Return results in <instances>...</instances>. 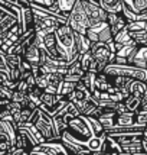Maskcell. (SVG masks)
<instances>
[{
  "mask_svg": "<svg viewBox=\"0 0 147 155\" xmlns=\"http://www.w3.org/2000/svg\"><path fill=\"white\" fill-rule=\"evenodd\" d=\"M127 64L141 70H147V47L137 45L127 57Z\"/></svg>",
  "mask_w": 147,
  "mask_h": 155,
  "instance_id": "obj_5",
  "label": "cell"
},
{
  "mask_svg": "<svg viewBox=\"0 0 147 155\" xmlns=\"http://www.w3.org/2000/svg\"><path fill=\"white\" fill-rule=\"evenodd\" d=\"M29 3L36 5V6L45 7V9H52L56 5V0H27Z\"/></svg>",
  "mask_w": 147,
  "mask_h": 155,
  "instance_id": "obj_19",
  "label": "cell"
},
{
  "mask_svg": "<svg viewBox=\"0 0 147 155\" xmlns=\"http://www.w3.org/2000/svg\"><path fill=\"white\" fill-rule=\"evenodd\" d=\"M22 60L23 57L22 55H14V54H6L3 62L6 64L10 70H14V68H20V64H22Z\"/></svg>",
  "mask_w": 147,
  "mask_h": 155,
  "instance_id": "obj_12",
  "label": "cell"
},
{
  "mask_svg": "<svg viewBox=\"0 0 147 155\" xmlns=\"http://www.w3.org/2000/svg\"><path fill=\"white\" fill-rule=\"evenodd\" d=\"M81 67H82V70H84V73H88L89 71V67H91V64H92V54L88 51V52H85V54L81 55Z\"/></svg>",
  "mask_w": 147,
  "mask_h": 155,
  "instance_id": "obj_17",
  "label": "cell"
},
{
  "mask_svg": "<svg viewBox=\"0 0 147 155\" xmlns=\"http://www.w3.org/2000/svg\"><path fill=\"white\" fill-rule=\"evenodd\" d=\"M124 104H126V107H127L128 112L137 113V112L141 109V99L140 97H137V96L130 94L124 99Z\"/></svg>",
  "mask_w": 147,
  "mask_h": 155,
  "instance_id": "obj_10",
  "label": "cell"
},
{
  "mask_svg": "<svg viewBox=\"0 0 147 155\" xmlns=\"http://www.w3.org/2000/svg\"><path fill=\"white\" fill-rule=\"evenodd\" d=\"M68 25L72 28L77 34L87 35V31L91 28V23H89L87 12L84 9L82 0H77L75 2V5L71 9L69 16H68Z\"/></svg>",
  "mask_w": 147,
  "mask_h": 155,
  "instance_id": "obj_2",
  "label": "cell"
},
{
  "mask_svg": "<svg viewBox=\"0 0 147 155\" xmlns=\"http://www.w3.org/2000/svg\"><path fill=\"white\" fill-rule=\"evenodd\" d=\"M108 65V61H101V60H94L91 67H89V73L92 74H101L105 71V68Z\"/></svg>",
  "mask_w": 147,
  "mask_h": 155,
  "instance_id": "obj_13",
  "label": "cell"
},
{
  "mask_svg": "<svg viewBox=\"0 0 147 155\" xmlns=\"http://www.w3.org/2000/svg\"><path fill=\"white\" fill-rule=\"evenodd\" d=\"M40 55H42V49L39 47H36L33 44H30L26 48L25 54H23V60L27 61L32 68L33 67H40Z\"/></svg>",
  "mask_w": 147,
  "mask_h": 155,
  "instance_id": "obj_6",
  "label": "cell"
},
{
  "mask_svg": "<svg viewBox=\"0 0 147 155\" xmlns=\"http://www.w3.org/2000/svg\"><path fill=\"white\" fill-rule=\"evenodd\" d=\"M130 42H133V38H131V34H130V31H128L127 28L120 31L118 34L114 36V44H118L121 47H126Z\"/></svg>",
  "mask_w": 147,
  "mask_h": 155,
  "instance_id": "obj_11",
  "label": "cell"
},
{
  "mask_svg": "<svg viewBox=\"0 0 147 155\" xmlns=\"http://www.w3.org/2000/svg\"><path fill=\"white\" fill-rule=\"evenodd\" d=\"M127 29L130 32H139V31H147V20L141 19V20H134L130 22L127 25Z\"/></svg>",
  "mask_w": 147,
  "mask_h": 155,
  "instance_id": "obj_14",
  "label": "cell"
},
{
  "mask_svg": "<svg viewBox=\"0 0 147 155\" xmlns=\"http://www.w3.org/2000/svg\"><path fill=\"white\" fill-rule=\"evenodd\" d=\"M7 15H9V12H7V9L5 6H3V5H2V3H0V22H2V20L5 19V18H6ZM12 15V13H10Z\"/></svg>",
  "mask_w": 147,
  "mask_h": 155,
  "instance_id": "obj_22",
  "label": "cell"
},
{
  "mask_svg": "<svg viewBox=\"0 0 147 155\" xmlns=\"http://www.w3.org/2000/svg\"><path fill=\"white\" fill-rule=\"evenodd\" d=\"M131 126H137L136 125V113L127 112V113H123V115H117L115 128H131Z\"/></svg>",
  "mask_w": 147,
  "mask_h": 155,
  "instance_id": "obj_7",
  "label": "cell"
},
{
  "mask_svg": "<svg viewBox=\"0 0 147 155\" xmlns=\"http://www.w3.org/2000/svg\"><path fill=\"white\" fill-rule=\"evenodd\" d=\"M146 91H147V83L146 81L133 80L131 84H130V87H128V93H130V94L137 96V97H140V99Z\"/></svg>",
  "mask_w": 147,
  "mask_h": 155,
  "instance_id": "obj_9",
  "label": "cell"
},
{
  "mask_svg": "<svg viewBox=\"0 0 147 155\" xmlns=\"http://www.w3.org/2000/svg\"><path fill=\"white\" fill-rule=\"evenodd\" d=\"M82 5H84V9L87 12L91 26L102 23V22H107L108 12L98 5V2H95V0H82Z\"/></svg>",
  "mask_w": 147,
  "mask_h": 155,
  "instance_id": "obj_4",
  "label": "cell"
},
{
  "mask_svg": "<svg viewBox=\"0 0 147 155\" xmlns=\"http://www.w3.org/2000/svg\"><path fill=\"white\" fill-rule=\"evenodd\" d=\"M36 87L46 90L49 87V81H48V74H39L36 75Z\"/></svg>",
  "mask_w": 147,
  "mask_h": 155,
  "instance_id": "obj_21",
  "label": "cell"
},
{
  "mask_svg": "<svg viewBox=\"0 0 147 155\" xmlns=\"http://www.w3.org/2000/svg\"><path fill=\"white\" fill-rule=\"evenodd\" d=\"M43 45L46 51H51L52 48L56 47V39H55V32L54 34H48L43 36Z\"/></svg>",
  "mask_w": 147,
  "mask_h": 155,
  "instance_id": "obj_18",
  "label": "cell"
},
{
  "mask_svg": "<svg viewBox=\"0 0 147 155\" xmlns=\"http://www.w3.org/2000/svg\"><path fill=\"white\" fill-rule=\"evenodd\" d=\"M95 75L97 74H92V73L88 71V73H85V74L82 75V78H81L82 84H84L87 88H89L91 91L95 90Z\"/></svg>",
  "mask_w": 147,
  "mask_h": 155,
  "instance_id": "obj_15",
  "label": "cell"
},
{
  "mask_svg": "<svg viewBox=\"0 0 147 155\" xmlns=\"http://www.w3.org/2000/svg\"><path fill=\"white\" fill-rule=\"evenodd\" d=\"M108 13H123V0H97Z\"/></svg>",
  "mask_w": 147,
  "mask_h": 155,
  "instance_id": "obj_8",
  "label": "cell"
},
{
  "mask_svg": "<svg viewBox=\"0 0 147 155\" xmlns=\"http://www.w3.org/2000/svg\"><path fill=\"white\" fill-rule=\"evenodd\" d=\"M55 39H56V48L59 49L62 58H64V61H67L68 65L81 58V55L77 51L75 31L68 23H62L56 28Z\"/></svg>",
  "mask_w": 147,
  "mask_h": 155,
  "instance_id": "obj_1",
  "label": "cell"
},
{
  "mask_svg": "<svg viewBox=\"0 0 147 155\" xmlns=\"http://www.w3.org/2000/svg\"><path fill=\"white\" fill-rule=\"evenodd\" d=\"M30 123H33L35 126H36V129L42 134V136L46 141H59L56 134H55L54 117L49 115V113H46L45 110H42L40 107L36 109Z\"/></svg>",
  "mask_w": 147,
  "mask_h": 155,
  "instance_id": "obj_3",
  "label": "cell"
},
{
  "mask_svg": "<svg viewBox=\"0 0 147 155\" xmlns=\"http://www.w3.org/2000/svg\"><path fill=\"white\" fill-rule=\"evenodd\" d=\"M81 60V58H80ZM80 60H77V61H74L72 64H69L68 65V74H71V75H82L85 74L84 73V70H82V67H81V61Z\"/></svg>",
  "mask_w": 147,
  "mask_h": 155,
  "instance_id": "obj_16",
  "label": "cell"
},
{
  "mask_svg": "<svg viewBox=\"0 0 147 155\" xmlns=\"http://www.w3.org/2000/svg\"><path fill=\"white\" fill-rule=\"evenodd\" d=\"M136 125L141 126V128H146L147 126V112L144 110H139L136 113Z\"/></svg>",
  "mask_w": 147,
  "mask_h": 155,
  "instance_id": "obj_20",
  "label": "cell"
},
{
  "mask_svg": "<svg viewBox=\"0 0 147 155\" xmlns=\"http://www.w3.org/2000/svg\"><path fill=\"white\" fill-rule=\"evenodd\" d=\"M78 155H95V152H81Z\"/></svg>",
  "mask_w": 147,
  "mask_h": 155,
  "instance_id": "obj_23",
  "label": "cell"
}]
</instances>
